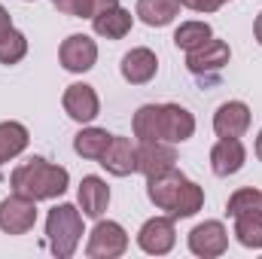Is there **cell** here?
Returning <instances> with one entry per match:
<instances>
[{"mask_svg": "<svg viewBox=\"0 0 262 259\" xmlns=\"http://www.w3.org/2000/svg\"><path fill=\"white\" fill-rule=\"evenodd\" d=\"M9 186H12V192L28 195V198H34V201H49V198H58V195L67 192L70 174H67V168L52 165V162H46V159L37 156V159L18 165V168L12 171Z\"/></svg>", "mask_w": 262, "mask_h": 259, "instance_id": "obj_1", "label": "cell"}, {"mask_svg": "<svg viewBox=\"0 0 262 259\" xmlns=\"http://www.w3.org/2000/svg\"><path fill=\"white\" fill-rule=\"evenodd\" d=\"M46 238L58 259H70L82 238V213L73 204H58L46 217Z\"/></svg>", "mask_w": 262, "mask_h": 259, "instance_id": "obj_2", "label": "cell"}, {"mask_svg": "<svg viewBox=\"0 0 262 259\" xmlns=\"http://www.w3.org/2000/svg\"><path fill=\"white\" fill-rule=\"evenodd\" d=\"M128 250V232L113 223V220H101L85 244V256L89 259H116Z\"/></svg>", "mask_w": 262, "mask_h": 259, "instance_id": "obj_3", "label": "cell"}, {"mask_svg": "<svg viewBox=\"0 0 262 259\" xmlns=\"http://www.w3.org/2000/svg\"><path fill=\"white\" fill-rule=\"evenodd\" d=\"M37 223V201L28 195L12 192L0 201V232L6 235H28Z\"/></svg>", "mask_w": 262, "mask_h": 259, "instance_id": "obj_4", "label": "cell"}, {"mask_svg": "<svg viewBox=\"0 0 262 259\" xmlns=\"http://www.w3.org/2000/svg\"><path fill=\"white\" fill-rule=\"evenodd\" d=\"M137 244L143 253L149 256H165L174 250L177 244V229H174V217H152L140 226L137 232Z\"/></svg>", "mask_w": 262, "mask_h": 259, "instance_id": "obj_5", "label": "cell"}, {"mask_svg": "<svg viewBox=\"0 0 262 259\" xmlns=\"http://www.w3.org/2000/svg\"><path fill=\"white\" fill-rule=\"evenodd\" d=\"M229 247V232L220 220H207V223H198L195 229L189 232V250L201 259H213L223 256Z\"/></svg>", "mask_w": 262, "mask_h": 259, "instance_id": "obj_6", "label": "cell"}, {"mask_svg": "<svg viewBox=\"0 0 262 259\" xmlns=\"http://www.w3.org/2000/svg\"><path fill=\"white\" fill-rule=\"evenodd\" d=\"M58 58H61V67L70 70V73H85L92 70L95 61H98V43L85 34H70L61 49H58Z\"/></svg>", "mask_w": 262, "mask_h": 259, "instance_id": "obj_7", "label": "cell"}, {"mask_svg": "<svg viewBox=\"0 0 262 259\" xmlns=\"http://www.w3.org/2000/svg\"><path fill=\"white\" fill-rule=\"evenodd\" d=\"M177 165V153L168 140H143L137 146V171L143 177H156L165 174Z\"/></svg>", "mask_w": 262, "mask_h": 259, "instance_id": "obj_8", "label": "cell"}, {"mask_svg": "<svg viewBox=\"0 0 262 259\" xmlns=\"http://www.w3.org/2000/svg\"><path fill=\"white\" fill-rule=\"evenodd\" d=\"M61 104H64L67 116H70L73 122H82V125H85V122H92V119L101 113L98 92H95L92 85H85V82H73V85H67Z\"/></svg>", "mask_w": 262, "mask_h": 259, "instance_id": "obj_9", "label": "cell"}, {"mask_svg": "<svg viewBox=\"0 0 262 259\" xmlns=\"http://www.w3.org/2000/svg\"><path fill=\"white\" fill-rule=\"evenodd\" d=\"M247 162V149L241 143V137H220L210 149V171L216 177H232L244 168Z\"/></svg>", "mask_w": 262, "mask_h": 259, "instance_id": "obj_10", "label": "cell"}, {"mask_svg": "<svg viewBox=\"0 0 262 259\" xmlns=\"http://www.w3.org/2000/svg\"><path fill=\"white\" fill-rule=\"evenodd\" d=\"M229 58H232V49H229V43H223V40H207L204 46H198L192 52H186V67L198 73V76H207V73H220L223 67L229 64Z\"/></svg>", "mask_w": 262, "mask_h": 259, "instance_id": "obj_11", "label": "cell"}, {"mask_svg": "<svg viewBox=\"0 0 262 259\" xmlns=\"http://www.w3.org/2000/svg\"><path fill=\"white\" fill-rule=\"evenodd\" d=\"M186 180H189L186 174H180L177 168H171V171H165V174L146 177V195H149V201H152L159 210H168V213H171V207H174L177 195L183 192Z\"/></svg>", "mask_w": 262, "mask_h": 259, "instance_id": "obj_12", "label": "cell"}, {"mask_svg": "<svg viewBox=\"0 0 262 259\" xmlns=\"http://www.w3.org/2000/svg\"><path fill=\"white\" fill-rule=\"evenodd\" d=\"M122 79L131 82V85H146L152 76H156V70H159V58H156V52L152 49H146V46H137V49H131L122 55Z\"/></svg>", "mask_w": 262, "mask_h": 259, "instance_id": "obj_13", "label": "cell"}, {"mask_svg": "<svg viewBox=\"0 0 262 259\" xmlns=\"http://www.w3.org/2000/svg\"><path fill=\"white\" fill-rule=\"evenodd\" d=\"M250 128V107L244 101H229L213 113V131L216 137H241Z\"/></svg>", "mask_w": 262, "mask_h": 259, "instance_id": "obj_14", "label": "cell"}, {"mask_svg": "<svg viewBox=\"0 0 262 259\" xmlns=\"http://www.w3.org/2000/svg\"><path fill=\"white\" fill-rule=\"evenodd\" d=\"M195 134V116L180 104H162V140L183 143Z\"/></svg>", "mask_w": 262, "mask_h": 259, "instance_id": "obj_15", "label": "cell"}, {"mask_svg": "<svg viewBox=\"0 0 262 259\" xmlns=\"http://www.w3.org/2000/svg\"><path fill=\"white\" fill-rule=\"evenodd\" d=\"M113 177H128L137 171V146L131 143L128 137H113L110 146L104 149V156L98 159Z\"/></svg>", "mask_w": 262, "mask_h": 259, "instance_id": "obj_16", "label": "cell"}, {"mask_svg": "<svg viewBox=\"0 0 262 259\" xmlns=\"http://www.w3.org/2000/svg\"><path fill=\"white\" fill-rule=\"evenodd\" d=\"M76 201H79L82 217H89V220H101L104 210H107V204H110V186H107L101 177L89 174V177H82V183H79Z\"/></svg>", "mask_w": 262, "mask_h": 259, "instance_id": "obj_17", "label": "cell"}, {"mask_svg": "<svg viewBox=\"0 0 262 259\" xmlns=\"http://www.w3.org/2000/svg\"><path fill=\"white\" fill-rule=\"evenodd\" d=\"M131 21H134V15L116 3V6H110V9H104V12H98V15L92 18V28H95V34H98V37L122 40V37L131 31Z\"/></svg>", "mask_w": 262, "mask_h": 259, "instance_id": "obj_18", "label": "cell"}, {"mask_svg": "<svg viewBox=\"0 0 262 259\" xmlns=\"http://www.w3.org/2000/svg\"><path fill=\"white\" fill-rule=\"evenodd\" d=\"M180 0H137V18L149 28H165L180 15Z\"/></svg>", "mask_w": 262, "mask_h": 259, "instance_id": "obj_19", "label": "cell"}, {"mask_svg": "<svg viewBox=\"0 0 262 259\" xmlns=\"http://www.w3.org/2000/svg\"><path fill=\"white\" fill-rule=\"evenodd\" d=\"M134 137L143 143V140H162V104H143L137 113H134Z\"/></svg>", "mask_w": 262, "mask_h": 259, "instance_id": "obj_20", "label": "cell"}, {"mask_svg": "<svg viewBox=\"0 0 262 259\" xmlns=\"http://www.w3.org/2000/svg\"><path fill=\"white\" fill-rule=\"evenodd\" d=\"M28 128L21 122H0V165H6L9 159L21 156L28 149Z\"/></svg>", "mask_w": 262, "mask_h": 259, "instance_id": "obj_21", "label": "cell"}, {"mask_svg": "<svg viewBox=\"0 0 262 259\" xmlns=\"http://www.w3.org/2000/svg\"><path fill=\"white\" fill-rule=\"evenodd\" d=\"M110 140H113V134H107L104 128H82L73 137V149H76V156L98 162L104 156V149L110 146Z\"/></svg>", "mask_w": 262, "mask_h": 259, "instance_id": "obj_22", "label": "cell"}, {"mask_svg": "<svg viewBox=\"0 0 262 259\" xmlns=\"http://www.w3.org/2000/svg\"><path fill=\"white\" fill-rule=\"evenodd\" d=\"M235 238L250 250H262V210H247L235 217Z\"/></svg>", "mask_w": 262, "mask_h": 259, "instance_id": "obj_23", "label": "cell"}, {"mask_svg": "<svg viewBox=\"0 0 262 259\" xmlns=\"http://www.w3.org/2000/svg\"><path fill=\"white\" fill-rule=\"evenodd\" d=\"M210 37H213V31H210L207 21H183V25L174 31V46L183 49V52H192L198 46H204Z\"/></svg>", "mask_w": 262, "mask_h": 259, "instance_id": "obj_24", "label": "cell"}, {"mask_svg": "<svg viewBox=\"0 0 262 259\" xmlns=\"http://www.w3.org/2000/svg\"><path fill=\"white\" fill-rule=\"evenodd\" d=\"M201 207H204V192H201V186L192 183V180H186L183 192L177 195V201H174V207H171V217H174V220H186V217H195Z\"/></svg>", "mask_w": 262, "mask_h": 259, "instance_id": "obj_25", "label": "cell"}, {"mask_svg": "<svg viewBox=\"0 0 262 259\" xmlns=\"http://www.w3.org/2000/svg\"><path fill=\"white\" fill-rule=\"evenodd\" d=\"M28 55V37L15 28H9L3 37H0V64H18L21 58Z\"/></svg>", "mask_w": 262, "mask_h": 259, "instance_id": "obj_26", "label": "cell"}, {"mask_svg": "<svg viewBox=\"0 0 262 259\" xmlns=\"http://www.w3.org/2000/svg\"><path fill=\"white\" fill-rule=\"evenodd\" d=\"M247 210H262V192L253 186H244L238 192H232L229 204H226V213L235 220L238 213H247Z\"/></svg>", "mask_w": 262, "mask_h": 259, "instance_id": "obj_27", "label": "cell"}, {"mask_svg": "<svg viewBox=\"0 0 262 259\" xmlns=\"http://www.w3.org/2000/svg\"><path fill=\"white\" fill-rule=\"evenodd\" d=\"M52 6L73 18H92V0H52Z\"/></svg>", "mask_w": 262, "mask_h": 259, "instance_id": "obj_28", "label": "cell"}, {"mask_svg": "<svg viewBox=\"0 0 262 259\" xmlns=\"http://www.w3.org/2000/svg\"><path fill=\"white\" fill-rule=\"evenodd\" d=\"M186 9H192V12H216L220 6H226L229 0H180Z\"/></svg>", "mask_w": 262, "mask_h": 259, "instance_id": "obj_29", "label": "cell"}, {"mask_svg": "<svg viewBox=\"0 0 262 259\" xmlns=\"http://www.w3.org/2000/svg\"><path fill=\"white\" fill-rule=\"evenodd\" d=\"M119 0H92V18L98 15V12H104V9H110V6H116Z\"/></svg>", "mask_w": 262, "mask_h": 259, "instance_id": "obj_30", "label": "cell"}, {"mask_svg": "<svg viewBox=\"0 0 262 259\" xmlns=\"http://www.w3.org/2000/svg\"><path fill=\"white\" fill-rule=\"evenodd\" d=\"M9 28H12V18H9V12H6V9L0 6V37H3V34L9 31Z\"/></svg>", "mask_w": 262, "mask_h": 259, "instance_id": "obj_31", "label": "cell"}, {"mask_svg": "<svg viewBox=\"0 0 262 259\" xmlns=\"http://www.w3.org/2000/svg\"><path fill=\"white\" fill-rule=\"evenodd\" d=\"M253 34H256V43L262 46V12L256 15V21H253Z\"/></svg>", "mask_w": 262, "mask_h": 259, "instance_id": "obj_32", "label": "cell"}, {"mask_svg": "<svg viewBox=\"0 0 262 259\" xmlns=\"http://www.w3.org/2000/svg\"><path fill=\"white\" fill-rule=\"evenodd\" d=\"M256 156H259V162H262V131H259V137H256Z\"/></svg>", "mask_w": 262, "mask_h": 259, "instance_id": "obj_33", "label": "cell"}]
</instances>
